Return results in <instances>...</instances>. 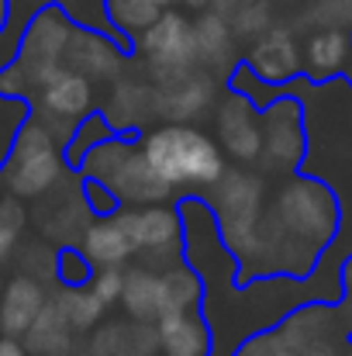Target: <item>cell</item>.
I'll return each instance as SVG.
<instances>
[{
    "mask_svg": "<svg viewBox=\"0 0 352 356\" xmlns=\"http://www.w3.org/2000/svg\"><path fill=\"white\" fill-rule=\"evenodd\" d=\"M121 225L128 229L135 252L142 249H166V245H180V211H166V208H145V211H135V215H117Z\"/></svg>",
    "mask_w": 352,
    "mask_h": 356,
    "instance_id": "7",
    "label": "cell"
},
{
    "mask_svg": "<svg viewBox=\"0 0 352 356\" xmlns=\"http://www.w3.org/2000/svg\"><path fill=\"white\" fill-rule=\"evenodd\" d=\"M142 49L152 59L156 70H187L197 56V31L180 14H159L152 24H145Z\"/></svg>",
    "mask_w": 352,
    "mask_h": 356,
    "instance_id": "3",
    "label": "cell"
},
{
    "mask_svg": "<svg viewBox=\"0 0 352 356\" xmlns=\"http://www.w3.org/2000/svg\"><path fill=\"white\" fill-rule=\"evenodd\" d=\"M169 0H108V14L117 24H152Z\"/></svg>",
    "mask_w": 352,
    "mask_h": 356,
    "instance_id": "12",
    "label": "cell"
},
{
    "mask_svg": "<svg viewBox=\"0 0 352 356\" xmlns=\"http://www.w3.org/2000/svg\"><path fill=\"white\" fill-rule=\"evenodd\" d=\"M83 252L94 266H121L135 256V245H131V236L128 229L121 225V218L111 215V218H101L87 238H83Z\"/></svg>",
    "mask_w": 352,
    "mask_h": 356,
    "instance_id": "10",
    "label": "cell"
},
{
    "mask_svg": "<svg viewBox=\"0 0 352 356\" xmlns=\"http://www.w3.org/2000/svg\"><path fill=\"white\" fill-rule=\"evenodd\" d=\"M56 173H59V163H56L52 138L38 124L21 128L10 152V187L17 194H38L56 180Z\"/></svg>",
    "mask_w": 352,
    "mask_h": 356,
    "instance_id": "2",
    "label": "cell"
},
{
    "mask_svg": "<svg viewBox=\"0 0 352 356\" xmlns=\"http://www.w3.org/2000/svg\"><path fill=\"white\" fill-rule=\"evenodd\" d=\"M3 21H7V0H0V28H3Z\"/></svg>",
    "mask_w": 352,
    "mask_h": 356,
    "instance_id": "18",
    "label": "cell"
},
{
    "mask_svg": "<svg viewBox=\"0 0 352 356\" xmlns=\"http://www.w3.org/2000/svg\"><path fill=\"white\" fill-rule=\"evenodd\" d=\"M83 197H87L90 215H97V218H111V215L121 211V197H117L104 180H97V177H90V173L83 177Z\"/></svg>",
    "mask_w": 352,
    "mask_h": 356,
    "instance_id": "14",
    "label": "cell"
},
{
    "mask_svg": "<svg viewBox=\"0 0 352 356\" xmlns=\"http://www.w3.org/2000/svg\"><path fill=\"white\" fill-rule=\"evenodd\" d=\"M124 138V131L115 128L111 121L104 118L101 111H90L87 118H80V128H76V135L69 138V145H66V163L69 166H83V159H87V149H94V145H101V142H108V138Z\"/></svg>",
    "mask_w": 352,
    "mask_h": 356,
    "instance_id": "11",
    "label": "cell"
},
{
    "mask_svg": "<svg viewBox=\"0 0 352 356\" xmlns=\"http://www.w3.org/2000/svg\"><path fill=\"white\" fill-rule=\"evenodd\" d=\"M56 273H59V280H62L69 291H76V287H87V284H90V277H94V263L87 259L83 249H62V252H59V266H56Z\"/></svg>",
    "mask_w": 352,
    "mask_h": 356,
    "instance_id": "13",
    "label": "cell"
},
{
    "mask_svg": "<svg viewBox=\"0 0 352 356\" xmlns=\"http://www.w3.org/2000/svg\"><path fill=\"white\" fill-rule=\"evenodd\" d=\"M0 298H3V277H0Z\"/></svg>",
    "mask_w": 352,
    "mask_h": 356,
    "instance_id": "19",
    "label": "cell"
},
{
    "mask_svg": "<svg viewBox=\"0 0 352 356\" xmlns=\"http://www.w3.org/2000/svg\"><path fill=\"white\" fill-rule=\"evenodd\" d=\"M21 222H24L21 208L10 204V201H3V204H0V256H7V252L14 249L17 232H21Z\"/></svg>",
    "mask_w": 352,
    "mask_h": 356,
    "instance_id": "16",
    "label": "cell"
},
{
    "mask_svg": "<svg viewBox=\"0 0 352 356\" xmlns=\"http://www.w3.org/2000/svg\"><path fill=\"white\" fill-rule=\"evenodd\" d=\"M121 287H124V273L121 266H94V277H90V294L111 308L117 298H121Z\"/></svg>",
    "mask_w": 352,
    "mask_h": 356,
    "instance_id": "15",
    "label": "cell"
},
{
    "mask_svg": "<svg viewBox=\"0 0 352 356\" xmlns=\"http://www.w3.org/2000/svg\"><path fill=\"white\" fill-rule=\"evenodd\" d=\"M0 356H24V350L14 339H0Z\"/></svg>",
    "mask_w": 352,
    "mask_h": 356,
    "instance_id": "17",
    "label": "cell"
},
{
    "mask_svg": "<svg viewBox=\"0 0 352 356\" xmlns=\"http://www.w3.org/2000/svg\"><path fill=\"white\" fill-rule=\"evenodd\" d=\"M42 308H45V294L35 280H28V277L10 280L3 298H0V332L24 336L31 329V322L42 315Z\"/></svg>",
    "mask_w": 352,
    "mask_h": 356,
    "instance_id": "8",
    "label": "cell"
},
{
    "mask_svg": "<svg viewBox=\"0 0 352 356\" xmlns=\"http://www.w3.org/2000/svg\"><path fill=\"white\" fill-rule=\"evenodd\" d=\"M42 108L59 121H80L90 115L94 97H90V83L80 73H66L59 70L56 76H49L42 83Z\"/></svg>",
    "mask_w": 352,
    "mask_h": 356,
    "instance_id": "5",
    "label": "cell"
},
{
    "mask_svg": "<svg viewBox=\"0 0 352 356\" xmlns=\"http://www.w3.org/2000/svg\"><path fill=\"white\" fill-rule=\"evenodd\" d=\"M121 301H124V308H128L131 318H138V322H159L169 312L166 277H159L152 270H131V273H124Z\"/></svg>",
    "mask_w": 352,
    "mask_h": 356,
    "instance_id": "6",
    "label": "cell"
},
{
    "mask_svg": "<svg viewBox=\"0 0 352 356\" xmlns=\"http://www.w3.org/2000/svg\"><path fill=\"white\" fill-rule=\"evenodd\" d=\"M352 56V38L342 31H318L308 42V56H304V76L315 83L335 80L346 73Z\"/></svg>",
    "mask_w": 352,
    "mask_h": 356,
    "instance_id": "9",
    "label": "cell"
},
{
    "mask_svg": "<svg viewBox=\"0 0 352 356\" xmlns=\"http://www.w3.org/2000/svg\"><path fill=\"white\" fill-rule=\"evenodd\" d=\"M159 343L166 356H211V325L201 318V308L166 312L159 318Z\"/></svg>",
    "mask_w": 352,
    "mask_h": 356,
    "instance_id": "4",
    "label": "cell"
},
{
    "mask_svg": "<svg viewBox=\"0 0 352 356\" xmlns=\"http://www.w3.org/2000/svg\"><path fill=\"white\" fill-rule=\"evenodd\" d=\"M142 159L152 170V177L159 184H166L169 191L194 194L197 187L218 184L225 173V159H221V149L215 145V138L204 135L201 128L176 124V121L152 128L142 138Z\"/></svg>",
    "mask_w": 352,
    "mask_h": 356,
    "instance_id": "1",
    "label": "cell"
}]
</instances>
